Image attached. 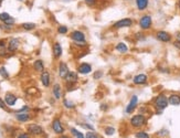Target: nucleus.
Listing matches in <instances>:
<instances>
[{
	"instance_id": "obj_17",
	"label": "nucleus",
	"mask_w": 180,
	"mask_h": 138,
	"mask_svg": "<svg viewBox=\"0 0 180 138\" xmlns=\"http://www.w3.org/2000/svg\"><path fill=\"white\" fill-rule=\"evenodd\" d=\"M41 82L45 87H48L50 85V73L47 71H43L41 74Z\"/></svg>"
},
{
	"instance_id": "obj_35",
	"label": "nucleus",
	"mask_w": 180,
	"mask_h": 138,
	"mask_svg": "<svg viewBox=\"0 0 180 138\" xmlns=\"http://www.w3.org/2000/svg\"><path fill=\"white\" fill-rule=\"evenodd\" d=\"M85 4H87V6L92 7V6H94V4H96V0H85Z\"/></svg>"
},
{
	"instance_id": "obj_3",
	"label": "nucleus",
	"mask_w": 180,
	"mask_h": 138,
	"mask_svg": "<svg viewBox=\"0 0 180 138\" xmlns=\"http://www.w3.org/2000/svg\"><path fill=\"white\" fill-rule=\"evenodd\" d=\"M151 24H153V19H151V17L149 16V15L143 16L140 18V20H139V27H140L143 30H148V29H150Z\"/></svg>"
},
{
	"instance_id": "obj_41",
	"label": "nucleus",
	"mask_w": 180,
	"mask_h": 138,
	"mask_svg": "<svg viewBox=\"0 0 180 138\" xmlns=\"http://www.w3.org/2000/svg\"><path fill=\"white\" fill-rule=\"evenodd\" d=\"M178 7H179V9H180V0L178 1Z\"/></svg>"
},
{
	"instance_id": "obj_43",
	"label": "nucleus",
	"mask_w": 180,
	"mask_h": 138,
	"mask_svg": "<svg viewBox=\"0 0 180 138\" xmlns=\"http://www.w3.org/2000/svg\"><path fill=\"white\" fill-rule=\"evenodd\" d=\"M1 1H4V0H0V2H1Z\"/></svg>"
},
{
	"instance_id": "obj_26",
	"label": "nucleus",
	"mask_w": 180,
	"mask_h": 138,
	"mask_svg": "<svg viewBox=\"0 0 180 138\" xmlns=\"http://www.w3.org/2000/svg\"><path fill=\"white\" fill-rule=\"evenodd\" d=\"M71 131H72V134L74 135V136H75L76 138H85V137H84V135H83L82 133H81V131L76 130L75 128H72V129H71Z\"/></svg>"
},
{
	"instance_id": "obj_30",
	"label": "nucleus",
	"mask_w": 180,
	"mask_h": 138,
	"mask_svg": "<svg viewBox=\"0 0 180 138\" xmlns=\"http://www.w3.org/2000/svg\"><path fill=\"white\" fill-rule=\"evenodd\" d=\"M101 77H103V72L102 71H96L93 74V79L94 80H100Z\"/></svg>"
},
{
	"instance_id": "obj_29",
	"label": "nucleus",
	"mask_w": 180,
	"mask_h": 138,
	"mask_svg": "<svg viewBox=\"0 0 180 138\" xmlns=\"http://www.w3.org/2000/svg\"><path fill=\"white\" fill-rule=\"evenodd\" d=\"M136 137L137 138H149V135L146 133V131H138L136 134Z\"/></svg>"
},
{
	"instance_id": "obj_6",
	"label": "nucleus",
	"mask_w": 180,
	"mask_h": 138,
	"mask_svg": "<svg viewBox=\"0 0 180 138\" xmlns=\"http://www.w3.org/2000/svg\"><path fill=\"white\" fill-rule=\"evenodd\" d=\"M71 38L74 42H85V34L82 31H73L71 34Z\"/></svg>"
},
{
	"instance_id": "obj_2",
	"label": "nucleus",
	"mask_w": 180,
	"mask_h": 138,
	"mask_svg": "<svg viewBox=\"0 0 180 138\" xmlns=\"http://www.w3.org/2000/svg\"><path fill=\"white\" fill-rule=\"evenodd\" d=\"M145 124H146V118L144 115H135L130 119V125L133 127H136V128L144 126Z\"/></svg>"
},
{
	"instance_id": "obj_38",
	"label": "nucleus",
	"mask_w": 180,
	"mask_h": 138,
	"mask_svg": "<svg viewBox=\"0 0 180 138\" xmlns=\"http://www.w3.org/2000/svg\"><path fill=\"white\" fill-rule=\"evenodd\" d=\"M18 138H29V135L28 134H21V135H19V137Z\"/></svg>"
},
{
	"instance_id": "obj_20",
	"label": "nucleus",
	"mask_w": 180,
	"mask_h": 138,
	"mask_svg": "<svg viewBox=\"0 0 180 138\" xmlns=\"http://www.w3.org/2000/svg\"><path fill=\"white\" fill-rule=\"evenodd\" d=\"M16 117L19 122H28L30 119V115L27 114V113H18L16 115Z\"/></svg>"
},
{
	"instance_id": "obj_28",
	"label": "nucleus",
	"mask_w": 180,
	"mask_h": 138,
	"mask_svg": "<svg viewBox=\"0 0 180 138\" xmlns=\"http://www.w3.org/2000/svg\"><path fill=\"white\" fill-rule=\"evenodd\" d=\"M104 131H105L106 135H113L114 133H115V128H114V127L108 126V127H106L105 129H104Z\"/></svg>"
},
{
	"instance_id": "obj_1",
	"label": "nucleus",
	"mask_w": 180,
	"mask_h": 138,
	"mask_svg": "<svg viewBox=\"0 0 180 138\" xmlns=\"http://www.w3.org/2000/svg\"><path fill=\"white\" fill-rule=\"evenodd\" d=\"M168 97L164 94L158 95L155 99V106H156L157 110H159V112L164 110L166 107L168 106Z\"/></svg>"
},
{
	"instance_id": "obj_13",
	"label": "nucleus",
	"mask_w": 180,
	"mask_h": 138,
	"mask_svg": "<svg viewBox=\"0 0 180 138\" xmlns=\"http://www.w3.org/2000/svg\"><path fill=\"white\" fill-rule=\"evenodd\" d=\"M52 128H53L54 133H56V134H62L63 131H64V128H63L62 124H61V122H60L59 119H55L54 122H53Z\"/></svg>"
},
{
	"instance_id": "obj_27",
	"label": "nucleus",
	"mask_w": 180,
	"mask_h": 138,
	"mask_svg": "<svg viewBox=\"0 0 180 138\" xmlns=\"http://www.w3.org/2000/svg\"><path fill=\"white\" fill-rule=\"evenodd\" d=\"M0 75H1L4 79H8L9 77V74H8V72H7V70H6V67H4V66L0 67Z\"/></svg>"
},
{
	"instance_id": "obj_23",
	"label": "nucleus",
	"mask_w": 180,
	"mask_h": 138,
	"mask_svg": "<svg viewBox=\"0 0 180 138\" xmlns=\"http://www.w3.org/2000/svg\"><path fill=\"white\" fill-rule=\"evenodd\" d=\"M53 95L56 99H61V86H60V84H55L53 86Z\"/></svg>"
},
{
	"instance_id": "obj_5",
	"label": "nucleus",
	"mask_w": 180,
	"mask_h": 138,
	"mask_svg": "<svg viewBox=\"0 0 180 138\" xmlns=\"http://www.w3.org/2000/svg\"><path fill=\"white\" fill-rule=\"evenodd\" d=\"M137 103H138V97L136 95H134L133 97L130 99V101H129L127 107H126V113L127 114L133 113L134 110H135V108H136V106H137Z\"/></svg>"
},
{
	"instance_id": "obj_19",
	"label": "nucleus",
	"mask_w": 180,
	"mask_h": 138,
	"mask_svg": "<svg viewBox=\"0 0 180 138\" xmlns=\"http://www.w3.org/2000/svg\"><path fill=\"white\" fill-rule=\"evenodd\" d=\"M53 54L55 58H60L62 55V47L60 43H54L53 45Z\"/></svg>"
},
{
	"instance_id": "obj_34",
	"label": "nucleus",
	"mask_w": 180,
	"mask_h": 138,
	"mask_svg": "<svg viewBox=\"0 0 180 138\" xmlns=\"http://www.w3.org/2000/svg\"><path fill=\"white\" fill-rule=\"evenodd\" d=\"M85 138H98V136L93 131H89V133H86Z\"/></svg>"
},
{
	"instance_id": "obj_11",
	"label": "nucleus",
	"mask_w": 180,
	"mask_h": 138,
	"mask_svg": "<svg viewBox=\"0 0 180 138\" xmlns=\"http://www.w3.org/2000/svg\"><path fill=\"white\" fill-rule=\"evenodd\" d=\"M78 73L74 71H70L69 72V74L67 75V77H65V81H67L69 84H74V83L78 82Z\"/></svg>"
},
{
	"instance_id": "obj_21",
	"label": "nucleus",
	"mask_w": 180,
	"mask_h": 138,
	"mask_svg": "<svg viewBox=\"0 0 180 138\" xmlns=\"http://www.w3.org/2000/svg\"><path fill=\"white\" fill-rule=\"evenodd\" d=\"M33 67H34L35 71L38 72H43L44 71V65H43V62L41 60H38L33 63Z\"/></svg>"
},
{
	"instance_id": "obj_24",
	"label": "nucleus",
	"mask_w": 180,
	"mask_h": 138,
	"mask_svg": "<svg viewBox=\"0 0 180 138\" xmlns=\"http://www.w3.org/2000/svg\"><path fill=\"white\" fill-rule=\"evenodd\" d=\"M21 27L23 28L24 30H33L35 28V24L31 23V22H24V23H22Z\"/></svg>"
},
{
	"instance_id": "obj_32",
	"label": "nucleus",
	"mask_w": 180,
	"mask_h": 138,
	"mask_svg": "<svg viewBox=\"0 0 180 138\" xmlns=\"http://www.w3.org/2000/svg\"><path fill=\"white\" fill-rule=\"evenodd\" d=\"M64 105H65V107H67V108H73V107L75 106L74 103L70 102V101H67V99H64Z\"/></svg>"
},
{
	"instance_id": "obj_22",
	"label": "nucleus",
	"mask_w": 180,
	"mask_h": 138,
	"mask_svg": "<svg viewBox=\"0 0 180 138\" xmlns=\"http://www.w3.org/2000/svg\"><path fill=\"white\" fill-rule=\"evenodd\" d=\"M116 50H117L119 53H126V52L128 51V47H127V45H126L124 42H119V43H117V45H116Z\"/></svg>"
},
{
	"instance_id": "obj_40",
	"label": "nucleus",
	"mask_w": 180,
	"mask_h": 138,
	"mask_svg": "<svg viewBox=\"0 0 180 138\" xmlns=\"http://www.w3.org/2000/svg\"><path fill=\"white\" fill-rule=\"evenodd\" d=\"M177 40H179L180 41V33H177Z\"/></svg>"
},
{
	"instance_id": "obj_16",
	"label": "nucleus",
	"mask_w": 180,
	"mask_h": 138,
	"mask_svg": "<svg viewBox=\"0 0 180 138\" xmlns=\"http://www.w3.org/2000/svg\"><path fill=\"white\" fill-rule=\"evenodd\" d=\"M135 1H136V7L139 11H144L148 7L149 0H135Z\"/></svg>"
},
{
	"instance_id": "obj_10",
	"label": "nucleus",
	"mask_w": 180,
	"mask_h": 138,
	"mask_svg": "<svg viewBox=\"0 0 180 138\" xmlns=\"http://www.w3.org/2000/svg\"><path fill=\"white\" fill-rule=\"evenodd\" d=\"M78 72L81 74H89L92 72V66L89 63H82L78 67Z\"/></svg>"
},
{
	"instance_id": "obj_37",
	"label": "nucleus",
	"mask_w": 180,
	"mask_h": 138,
	"mask_svg": "<svg viewBox=\"0 0 180 138\" xmlns=\"http://www.w3.org/2000/svg\"><path fill=\"white\" fill-rule=\"evenodd\" d=\"M173 45H175L177 49H179V50H180V41H179V40L175 41V42H173Z\"/></svg>"
},
{
	"instance_id": "obj_39",
	"label": "nucleus",
	"mask_w": 180,
	"mask_h": 138,
	"mask_svg": "<svg viewBox=\"0 0 180 138\" xmlns=\"http://www.w3.org/2000/svg\"><path fill=\"white\" fill-rule=\"evenodd\" d=\"M28 110V106H24L22 107V108H20L19 110H18V113H22V112H24V110Z\"/></svg>"
},
{
	"instance_id": "obj_14",
	"label": "nucleus",
	"mask_w": 180,
	"mask_h": 138,
	"mask_svg": "<svg viewBox=\"0 0 180 138\" xmlns=\"http://www.w3.org/2000/svg\"><path fill=\"white\" fill-rule=\"evenodd\" d=\"M29 131L31 133L32 135H41L43 133L42 127L37 125V124H32L29 126Z\"/></svg>"
},
{
	"instance_id": "obj_25",
	"label": "nucleus",
	"mask_w": 180,
	"mask_h": 138,
	"mask_svg": "<svg viewBox=\"0 0 180 138\" xmlns=\"http://www.w3.org/2000/svg\"><path fill=\"white\" fill-rule=\"evenodd\" d=\"M10 18H11V16H10L9 13H7V12H2V13H0V20H1L4 23L8 19H10Z\"/></svg>"
},
{
	"instance_id": "obj_31",
	"label": "nucleus",
	"mask_w": 180,
	"mask_h": 138,
	"mask_svg": "<svg viewBox=\"0 0 180 138\" xmlns=\"http://www.w3.org/2000/svg\"><path fill=\"white\" fill-rule=\"evenodd\" d=\"M4 49H6V43H4V41H0V55L4 54Z\"/></svg>"
},
{
	"instance_id": "obj_8",
	"label": "nucleus",
	"mask_w": 180,
	"mask_h": 138,
	"mask_svg": "<svg viewBox=\"0 0 180 138\" xmlns=\"http://www.w3.org/2000/svg\"><path fill=\"white\" fill-rule=\"evenodd\" d=\"M156 37L157 39L159 40V41H161V42H169L171 40V36L166 31H158Z\"/></svg>"
},
{
	"instance_id": "obj_33",
	"label": "nucleus",
	"mask_w": 180,
	"mask_h": 138,
	"mask_svg": "<svg viewBox=\"0 0 180 138\" xmlns=\"http://www.w3.org/2000/svg\"><path fill=\"white\" fill-rule=\"evenodd\" d=\"M58 32H59V33H61V34L67 33V27H64V26H62V27H59V29H58Z\"/></svg>"
},
{
	"instance_id": "obj_42",
	"label": "nucleus",
	"mask_w": 180,
	"mask_h": 138,
	"mask_svg": "<svg viewBox=\"0 0 180 138\" xmlns=\"http://www.w3.org/2000/svg\"><path fill=\"white\" fill-rule=\"evenodd\" d=\"M61 138H69V137H67V136H62Z\"/></svg>"
},
{
	"instance_id": "obj_36",
	"label": "nucleus",
	"mask_w": 180,
	"mask_h": 138,
	"mask_svg": "<svg viewBox=\"0 0 180 138\" xmlns=\"http://www.w3.org/2000/svg\"><path fill=\"white\" fill-rule=\"evenodd\" d=\"M0 108H4V110H7V106H6V103L0 99Z\"/></svg>"
},
{
	"instance_id": "obj_15",
	"label": "nucleus",
	"mask_w": 180,
	"mask_h": 138,
	"mask_svg": "<svg viewBox=\"0 0 180 138\" xmlns=\"http://www.w3.org/2000/svg\"><path fill=\"white\" fill-rule=\"evenodd\" d=\"M4 102H6V104H7V105H9V106H12V105H15V104H16L17 96H16V95L8 93V94H6V96H4Z\"/></svg>"
},
{
	"instance_id": "obj_9",
	"label": "nucleus",
	"mask_w": 180,
	"mask_h": 138,
	"mask_svg": "<svg viewBox=\"0 0 180 138\" xmlns=\"http://www.w3.org/2000/svg\"><path fill=\"white\" fill-rule=\"evenodd\" d=\"M147 81H148V77H147V75H145V74L136 75L133 80V82L135 83L136 85H144V84L147 83Z\"/></svg>"
},
{
	"instance_id": "obj_4",
	"label": "nucleus",
	"mask_w": 180,
	"mask_h": 138,
	"mask_svg": "<svg viewBox=\"0 0 180 138\" xmlns=\"http://www.w3.org/2000/svg\"><path fill=\"white\" fill-rule=\"evenodd\" d=\"M132 26H133V20L130 19V18H124V19L116 21L113 27L115 29H121V28H129L132 27Z\"/></svg>"
},
{
	"instance_id": "obj_18",
	"label": "nucleus",
	"mask_w": 180,
	"mask_h": 138,
	"mask_svg": "<svg viewBox=\"0 0 180 138\" xmlns=\"http://www.w3.org/2000/svg\"><path fill=\"white\" fill-rule=\"evenodd\" d=\"M19 47V40L18 39H11L8 43V50L10 52H15Z\"/></svg>"
},
{
	"instance_id": "obj_12",
	"label": "nucleus",
	"mask_w": 180,
	"mask_h": 138,
	"mask_svg": "<svg viewBox=\"0 0 180 138\" xmlns=\"http://www.w3.org/2000/svg\"><path fill=\"white\" fill-rule=\"evenodd\" d=\"M168 103L173 106L180 105V95L179 94H171L168 97Z\"/></svg>"
},
{
	"instance_id": "obj_7",
	"label": "nucleus",
	"mask_w": 180,
	"mask_h": 138,
	"mask_svg": "<svg viewBox=\"0 0 180 138\" xmlns=\"http://www.w3.org/2000/svg\"><path fill=\"white\" fill-rule=\"evenodd\" d=\"M69 66H67V63H64V62H61L59 65V75L61 79H64L67 77V75L69 74Z\"/></svg>"
}]
</instances>
